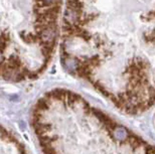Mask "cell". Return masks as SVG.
Wrapping results in <instances>:
<instances>
[{"label": "cell", "mask_w": 155, "mask_h": 154, "mask_svg": "<svg viewBox=\"0 0 155 154\" xmlns=\"http://www.w3.org/2000/svg\"><path fill=\"white\" fill-rule=\"evenodd\" d=\"M61 61L117 107L155 102V0H67Z\"/></svg>", "instance_id": "obj_1"}, {"label": "cell", "mask_w": 155, "mask_h": 154, "mask_svg": "<svg viewBox=\"0 0 155 154\" xmlns=\"http://www.w3.org/2000/svg\"><path fill=\"white\" fill-rule=\"evenodd\" d=\"M113 133L117 140H127L130 135L128 130L120 125H116V127L113 129Z\"/></svg>", "instance_id": "obj_3"}, {"label": "cell", "mask_w": 155, "mask_h": 154, "mask_svg": "<svg viewBox=\"0 0 155 154\" xmlns=\"http://www.w3.org/2000/svg\"><path fill=\"white\" fill-rule=\"evenodd\" d=\"M61 0H1L2 77L32 79L54 52Z\"/></svg>", "instance_id": "obj_2"}]
</instances>
